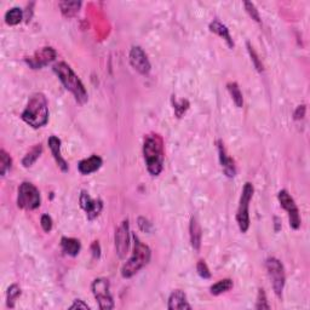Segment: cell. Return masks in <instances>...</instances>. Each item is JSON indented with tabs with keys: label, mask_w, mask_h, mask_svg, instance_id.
<instances>
[{
	"label": "cell",
	"mask_w": 310,
	"mask_h": 310,
	"mask_svg": "<svg viewBox=\"0 0 310 310\" xmlns=\"http://www.w3.org/2000/svg\"><path fill=\"white\" fill-rule=\"evenodd\" d=\"M53 69L55 74L59 77L61 83L63 84V86L66 87V90L73 93V96L75 97V101L79 105H85L89 99V95H87V91L85 89L84 84L81 83V80L71 67L65 62H59L54 66Z\"/></svg>",
	"instance_id": "cell-3"
},
{
	"label": "cell",
	"mask_w": 310,
	"mask_h": 310,
	"mask_svg": "<svg viewBox=\"0 0 310 310\" xmlns=\"http://www.w3.org/2000/svg\"><path fill=\"white\" fill-rule=\"evenodd\" d=\"M196 272L199 274L200 278L202 279H211V272H210L208 264H206L205 261H199L196 264Z\"/></svg>",
	"instance_id": "cell-31"
},
{
	"label": "cell",
	"mask_w": 310,
	"mask_h": 310,
	"mask_svg": "<svg viewBox=\"0 0 310 310\" xmlns=\"http://www.w3.org/2000/svg\"><path fill=\"white\" fill-rule=\"evenodd\" d=\"M79 202H80L81 209L86 212V217L89 221H93L99 216L103 209L102 200H93L92 197L89 195L87 191L83 190L79 196Z\"/></svg>",
	"instance_id": "cell-11"
},
{
	"label": "cell",
	"mask_w": 310,
	"mask_h": 310,
	"mask_svg": "<svg viewBox=\"0 0 310 310\" xmlns=\"http://www.w3.org/2000/svg\"><path fill=\"white\" fill-rule=\"evenodd\" d=\"M92 293L102 310L114 308V300L109 290V281L107 279L98 278L92 282Z\"/></svg>",
	"instance_id": "cell-8"
},
{
	"label": "cell",
	"mask_w": 310,
	"mask_h": 310,
	"mask_svg": "<svg viewBox=\"0 0 310 310\" xmlns=\"http://www.w3.org/2000/svg\"><path fill=\"white\" fill-rule=\"evenodd\" d=\"M102 164L103 160L101 157H98V155H91V157L87 158V159L79 161L78 170L79 172L84 176L91 175V173L96 172L97 170L101 169Z\"/></svg>",
	"instance_id": "cell-16"
},
{
	"label": "cell",
	"mask_w": 310,
	"mask_h": 310,
	"mask_svg": "<svg viewBox=\"0 0 310 310\" xmlns=\"http://www.w3.org/2000/svg\"><path fill=\"white\" fill-rule=\"evenodd\" d=\"M189 234H190V244L194 251L199 252L201 247V239H202V230L199 221L196 217H191L189 224Z\"/></svg>",
	"instance_id": "cell-18"
},
{
	"label": "cell",
	"mask_w": 310,
	"mask_h": 310,
	"mask_svg": "<svg viewBox=\"0 0 310 310\" xmlns=\"http://www.w3.org/2000/svg\"><path fill=\"white\" fill-rule=\"evenodd\" d=\"M41 153H42L41 144L34 145V147H33L32 149H30L28 153L26 154V157L22 159V165L24 167H30L36 160L39 159V157H40Z\"/></svg>",
	"instance_id": "cell-21"
},
{
	"label": "cell",
	"mask_w": 310,
	"mask_h": 310,
	"mask_svg": "<svg viewBox=\"0 0 310 310\" xmlns=\"http://www.w3.org/2000/svg\"><path fill=\"white\" fill-rule=\"evenodd\" d=\"M209 28L212 33H215V34L220 35L221 38H223L224 40L227 41L228 46H229L230 48H234V41H233L232 36H230L229 29L227 28V26H224V24L220 22V21L215 20V21H212L211 23H210Z\"/></svg>",
	"instance_id": "cell-19"
},
{
	"label": "cell",
	"mask_w": 310,
	"mask_h": 310,
	"mask_svg": "<svg viewBox=\"0 0 310 310\" xmlns=\"http://www.w3.org/2000/svg\"><path fill=\"white\" fill-rule=\"evenodd\" d=\"M40 223H41L42 230H44L45 233L51 232L54 223H53V218H51L50 216H48V215H42L41 216V220H40Z\"/></svg>",
	"instance_id": "cell-33"
},
{
	"label": "cell",
	"mask_w": 310,
	"mask_h": 310,
	"mask_svg": "<svg viewBox=\"0 0 310 310\" xmlns=\"http://www.w3.org/2000/svg\"><path fill=\"white\" fill-rule=\"evenodd\" d=\"M71 309H90V306L86 304V303H84V300L81 299H75L74 303L69 306Z\"/></svg>",
	"instance_id": "cell-36"
},
{
	"label": "cell",
	"mask_w": 310,
	"mask_h": 310,
	"mask_svg": "<svg viewBox=\"0 0 310 310\" xmlns=\"http://www.w3.org/2000/svg\"><path fill=\"white\" fill-rule=\"evenodd\" d=\"M115 250L119 258H125L130 246V224L129 221L121 222V224L115 230Z\"/></svg>",
	"instance_id": "cell-10"
},
{
	"label": "cell",
	"mask_w": 310,
	"mask_h": 310,
	"mask_svg": "<svg viewBox=\"0 0 310 310\" xmlns=\"http://www.w3.org/2000/svg\"><path fill=\"white\" fill-rule=\"evenodd\" d=\"M254 188L250 182H246L242 188L241 196H240L238 212H236V222H238L239 229L241 233H246L250 228V215H248V208L252 196H253Z\"/></svg>",
	"instance_id": "cell-5"
},
{
	"label": "cell",
	"mask_w": 310,
	"mask_h": 310,
	"mask_svg": "<svg viewBox=\"0 0 310 310\" xmlns=\"http://www.w3.org/2000/svg\"><path fill=\"white\" fill-rule=\"evenodd\" d=\"M41 203L40 191L34 184L29 182H23L18 188L17 194V206L22 210L32 211L38 209Z\"/></svg>",
	"instance_id": "cell-6"
},
{
	"label": "cell",
	"mask_w": 310,
	"mask_h": 310,
	"mask_svg": "<svg viewBox=\"0 0 310 310\" xmlns=\"http://www.w3.org/2000/svg\"><path fill=\"white\" fill-rule=\"evenodd\" d=\"M57 54L53 47H42L39 51H36L34 56L26 59V62L32 67L33 69H39L42 67L47 66L56 59Z\"/></svg>",
	"instance_id": "cell-13"
},
{
	"label": "cell",
	"mask_w": 310,
	"mask_h": 310,
	"mask_svg": "<svg viewBox=\"0 0 310 310\" xmlns=\"http://www.w3.org/2000/svg\"><path fill=\"white\" fill-rule=\"evenodd\" d=\"M137 224H138L139 229H141L142 232H144V233H150L151 232V223L147 220V218L138 217Z\"/></svg>",
	"instance_id": "cell-34"
},
{
	"label": "cell",
	"mask_w": 310,
	"mask_h": 310,
	"mask_svg": "<svg viewBox=\"0 0 310 310\" xmlns=\"http://www.w3.org/2000/svg\"><path fill=\"white\" fill-rule=\"evenodd\" d=\"M151 257V251L147 245L139 240L136 234H133V252L129 261L124 264L121 268V275L123 278H132L136 273H138L143 267L149 263Z\"/></svg>",
	"instance_id": "cell-4"
},
{
	"label": "cell",
	"mask_w": 310,
	"mask_h": 310,
	"mask_svg": "<svg viewBox=\"0 0 310 310\" xmlns=\"http://www.w3.org/2000/svg\"><path fill=\"white\" fill-rule=\"evenodd\" d=\"M278 199L279 201H280L281 208L288 214V220H290L291 228L297 230L300 227V216H299V210L297 208L293 197L290 195V193H288L287 190L282 189L279 191Z\"/></svg>",
	"instance_id": "cell-9"
},
{
	"label": "cell",
	"mask_w": 310,
	"mask_h": 310,
	"mask_svg": "<svg viewBox=\"0 0 310 310\" xmlns=\"http://www.w3.org/2000/svg\"><path fill=\"white\" fill-rule=\"evenodd\" d=\"M21 293H22V291H21V287L17 284H12L8 288V293H6V305H8V308H15V302L21 296Z\"/></svg>",
	"instance_id": "cell-25"
},
{
	"label": "cell",
	"mask_w": 310,
	"mask_h": 310,
	"mask_svg": "<svg viewBox=\"0 0 310 310\" xmlns=\"http://www.w3.org/2000/svg\"><path fill=\"white\" fill-rule=\"evenodd\" d=\"M246 46H247V51H248V54H250V56H251V60H252V63H253V66L256 67V69L260 73H262L263 72V65H262V62H261V60L258 59V55H257V53L256 51H254V48L251 46V44L250 42H246Z\"/></svg>",
	"instance_id": "cell-29"
},
{
	"label": "cell",
	"mask_w": 310,
	"mask_h": 310,
	"mask_svg": "<svg viewBox=\"0 0 310 310\" xmlns=\"http://www.w3.org/2000/svg\"><path fill=\"white\" fill-rule=\"evenodd\" d=\"M91 251H92L93 257L99 258V256H101V246H99L98 241L92 242V245H91Z\"/></svg>",
	"instance_id": "cell-37"
},
{
	"label": "cell",
	"mask_w": 310,
	"mask_h": 310,
	"mask_svg": "<svg viewBox=\"0 0 310 310\" xmlns=\"http://www.w3.org/2000/svg\"><path fill=\"white\" fill-rule=\"evenodd\" d=\"M293 117H294V120L303 119V118L305 117V106H299V107H297Z\"/></svg>",
	"instance_id": "cell-35"
},
{
	"label": "cell",
	"mask_w": 310,
	"mask_h": 310,
	"mask_svg": "<svg viewBox=\"0 0 310 310\" xmlns=\"http://www.w3.org/2000/svg\"><path fill=\"white\" fill-rule=\"evenodd\" d=\"M81 3L80 2H61L60 8L62 14L66 17H73L80 9Z\"/></svg>",
	"instance_id": "cell-23"
},
{
	"label": "cell",
	"mask_w": 310,
	"mask_h": 310,
	"mask_svg": "<svg viewBox=\"0 0 310 310\" xmlns=\"http://www.w3.org/2000/svg\"><path fill=\"white\" fill-rule=\"evenodd\" d=\"M47 143H48V147H50V149H51V153H53L54 155L55 160H56L57 166L61 169V171L68 172V170H69L68 164H67V161L63 159L62 155H61V139L59 137H56V136H50Z\"/></svg>",
	"instance_id": "cell-17"
},
{
	"label": "cell",
	"mask_w": 310,
	"mask_h": 310,
	"mask_svg": "<svg viewBox=\"0 0 310 310\" xmlns=\"http://www.w3.org/2000/svg\"><path fill=\"white\" fill-rule=\"evenodd\" d=\"M21 118L29 126L39 129L45 126L48 121L47 99L42 93L36 92L30 96L27 107L21 114Z\"/></svg>",
	"instance_id": "cell-2"
},
{
	"label": "cell",
	"mask_w": 310,
	"mask_h": 310,
	"mask_svg": "<svg viewBox=\"0 0 310 310\" xmlns=\"http://www.w3.org/2000/svg\"><path fill=\"white\" fill-rule=\"evenodd\" d=\"M12 159L11 157L4 149L0 150V175L4 177L6 172L11 169Z\"/></svg>",
	"instance_id": "cell-27"
},
{
	"label": "cell",
	"mask_w": 310,
	"mask_h": 310,
	"mask_svg": "<svg viewBox=\"0 0 310 310\" xmlns=\"http://www.w3.org/2000/svg\"><path fill=\"white\" fill-rule=\"evenodd\" d=\"M61 246H62L63 252L72 257L78 256L81 248V244L78 239L67 238V236H63V238L61 239Z\"/></svg>",
	"instance_id": "cell-20"
},
{
	"label": "cell",
	"mask_w": 310,
	"mask_h": 310,
	"mask_svg": "<svg viewBox=\"0 0 310 310\" xmlns=\"http://www.w3.org/2000/svg\"><path fill=\"white\" fill-rule=\"evenodd\" d=\"M244 6H245L246 12H247V14L250 15V17L252 18V20L256 21L257 23H261L260 12H258L257 8H256V6H254L253 3H251V2H245V3H244Z\"/></svg>",
	"instance_id": "cell-30"
},
{
	"label": "cell",
	"mask_w": 310,
	"mask_h": 310,
	"mask_svg": "<svg viewBox=\"0 0 310 310\" xmlns=\"http://www.w3.org/2000/svg\"><path fill=\"white\" fill-rule=\"evenodd\" d=\"M266 268L268 272L269 279L272 281L273 290L279 298H281L282 291H284L285 282H286V274H285V268L282 263L278 258L270 257L267 260Z\"/></svg>",
	"instance_id": "cell-7"
},
{
	"label": "cell",
	"mask_w": 310,
	"mask_h": 310,
	"mask_svg": "<svg viewBox=\"0 0 310 310\" xmlns=\"http://www.w3.org/2000/svg\"><path fill=\"white\" fill-rule=\"evenodd\" d=\"M227 89L229 91L230 96H232L234 103L238 108H241L244 106V98H242L241 90H240L239 85L236 83H228Z\"/></svg>",
	"instance_id": "cell-22"
},
{
	"label": "cell",
	"mask_w": 310,
	"mask_h": 310,
	"mask_svg": "<svg viewBox=\"0 0 310 310\" xmlns=\"http://www.w3.org/2000/svg\"><path fill=\"white\" fill-rule=\"evenodd\" d=\"M167 309L169 310H183L191 309V305L188 303L187 294L182 290H175L170 294L169 303H167Z\"/></svg>",
	"instance_id": "cell-15"
},
{
	"label": "cell",
	"mask_w": 310,
	"mask_h": 310,
	"mask_svg": "<svg viewBox=\"0 0 310 310\" xmlns=\"http://www.w3.org/2000/svg\"><path fill=\"white\" fill-rule=\"evenodd\" d=\"M256 309H270L268 300H267V294L264 292L263 288H260V290H258Z\"/></svg>",
	"instance_id": "cell-32"
},
{
	"label": "cell",
	"mask_w": 310,
	"mask_h": 310,
	"mask_svg": "<svg viewBox=\"0 0 310 310\" xmlns=\"http://www.w3.org/2000/svg\"><path fill=\"white\" fill-rule=\"evenodd\" d=\"M130 63L132 68L137 71L139 74L147 75L150 72V62L147 55L139 46H133L130 51Z\"/></svg>",
	"instance_id": "cell-12"
},
{
	"label": "cell",
	"mask_w": 310,
	"mask_h": 310,
	"mask_svg": "<svg viewBox=\"0 0 310 310\" xmlns=\"http://www.w3.org/2000/svg\"><path fill=\"white\" fill-rule=\"evenodd\" d=\"M173 103V108H175V114L177 118H182L183 114L187 112V109L189 108V102L187 99H181V101L177 102L175 98H172Z\"/></svg>",
	"instance_id": "cell-28"
},
{
	"label": "cell",
	"mask_w": 310,
	"mask_h": 310,
	"mask_svg": "<svg viewBox=\"0 0 310 310\" xmlns=\"http://www.w3.org/2000/svg\"><path fill=\"white\" fill-rule=\"evenodd\" d=\"M232 287L233 280H230V279H223V280H220L218 282H216L215 285H212L210 291H211V294H214V296H220V294L229 291Z\"/></svg>",
	"instance_id": "cell-24"
},
{
	"label": "cell",
	"mask_w": 310,
	"mask_h": 310,
	"mask_svg": "<svg viewBox=\"0 0 310 310\" xmlns=\"http://www.w3.org/2000/svg\"><path fill=\"white\" fill-rule=\"evenodd\" d=\"M274 221H275V232H279V229H280V227L281 226V223H280V220H279L278 217H274Z\"/></svg>",
	"instance_id": "cell-38"
},
{
	"label": "cell",
	"mask_w": 310,
	"mask_h": 310,
	"mask_svg": "<svg viewBox=\"0 0 310 310\" xmlns=\"http://www.w3.org/2000/svg\"><path fill=\"white\" fill-rule=\"evenodd\" d=\"M216 144H217L218 157H220V163H221L222 170H223L224 175L229 178L235 177V175H236L235 161H234L232 158L227 154L226 147H224L223 142H222L221 139H218V141L216 142Z\"/></svg>",
	"instance_id": "cell-14"
},
{
	"label": "cell",
	"mask_w": 310,
	"mask_h": 310,
	"mask_svg": "<svg viewBox=\"0 0 310 310\" xmlns=\"http://www.w3.org/2000/svg\"><path fill=\"white\" fill-rule=\"evenodd\" d=\"M23 12L20 8H12L5 14V22L9 26H16L22 21Z\"/></svg>",
	"instance_id": "cell-26"
},
{
	"label": "cell",
	"mask_w": 310,
	"mask_h": 310,
	"mask_svg": "<svg viewBox=\"0 0 310 310\" xmlns=\"http://www.w3.org/2000/svg\"><path fill=\"white\" fill-rule=\"evenodd\" d=\"M143 157L148 172L159 176L164 169V141L158 133H150L144 137Z\"/></svg>",
	"instance_id": "cell-1"
}]
</instances>
